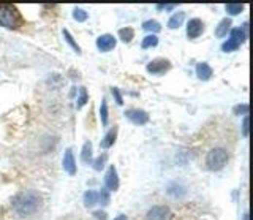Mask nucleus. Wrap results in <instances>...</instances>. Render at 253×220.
Listing matches in <instances>:
<instances>
[{
    "label": "nucleus",
    "instance_id": "nucleus-1",
    "mask_svg": "<svg viewBox=\"0 0 253 220\" xmlns=\"http://www.w3.org/2000/svg\"><path fill=\"white\" fill-rule=\"evenodd\" d=\"M43 197L36 190H21L11 198V209L19 219L34 217L41 209Z\"/></svg>",
    "mask_w": 253,
    "mask_h": 220
},
{
    "label": "nucleus",
    "instance_id": "nucleus-2",
    "mask_svg": "<svg viewBox=\"0 0 253 220\" xmlns=\"http://www.w3.org/2000/svg\"><path fill=\"white\" fill-rule=\"evenodd\" d=\"M228 160H230V155H228L226 149L214 147L206 155V168L209 171H220V169H223L226 166Z\"/></svg>",
    "mask_w": 253,
    "mask_h": 220
},
{
    "label": "nucleus",
    "instance_id": "nucleus-3",
    "mask_svg": "<svg viewBox=\"0 0 253 220\" xmlns=\"http://www.w3.org/2000/svg\"><path fill=\"white\" fill-rule=\"evenodd\" d=\"M22 18L13 5H0V26L6 29H16L21 26Z\"/></svg>",
    "mask_w": 253,
    "mask_h": 220
},
{
    "label": "nucleus",
    "instance_id": "nucleus-4",
    "mask_svg": "<svg viewBox=\"0 0 253 220\" xmlns=\"http://www.w3.org/2000/svg\"><path fill=\"white\" fill-rule=\"evenodd\" d=\"M173 212L166 204H155L145 212V220H171Z\"/></svg>",
    "mask_w": 253,
    "mask_h": 220
},
{
    "label": "nucleus",
    "instance_id": "nucleus-5",
    "mask_svg": "<svg viewBox=\"0 0 253 220\" xmlns=\"http://www.w3.org/2000/svg\"><path fill=\"white\" fill-rule=\"evenodd\" d=\"M171 68V62L168 59H155L147 64L145 67V70H147L150 74H157V76H160V74H164Z\"/></svg>",
    "mask_w": 253,
    "mask_h": 220
},
{
    "label": "nucleus",
    "instance_id": "nucleus-6",
    "mask_svg": "<svg viewBox=\"0 0 253 220\" xmlns=\"http://www.w3.org/2000/svg\"><path fill=\"white\" fill-rule=\"evenodd\" d=\"M125 117L128 119L130 122L135 125H144L149 122V114L144 110H138V108H131L125 111Z\"/></svg>",
    "mask_w": 253,
    "mask_h": 220
},
{
    "label": "nucleus",
    "instance_id": "nucleus-7",
    "mask_svg": "<svg viewBox=\"0 0 253 220\" xmlns=\"http://www.w3.org/2000/svg\"><path fill=\"white\" fill-rule=\"evenodd\" d=\"M119 185H120V182H119L117 169H116V166H109L105 176V188L108 192H116Z\"/></svg>",
    "mask_w": 253,
    "mask_h": 220
},
{
    "label": "nucleus",
    "instance_id": "nucleus-8",
    "mask_svg": "<svg viewBox=\"0 0 253 220\" xmlns=\"http://www.w3.org/2000/svg\"><path fill=\"white\" fill-rule=\"evenodd\" d=\"M204 32V22L198 18H193V19H190L188 24H187V37L188 38H198V37L202 35Z\"/></svg>",
    "mask_w": 253,
    "mask_h": 220
},
{
    "label": "nucleus",
    "instance_id": "nucleus-9",
    "mask_svg": "<svg viewBox=\"0 0 253 220\" xmlns=\"http://www.w3.org/2000/svg\"><path fill=\"white\" fill-rule=\"evenodd\" d=\"M62 166H63V171L70 176H74L78 173V166H76V160H74V155H73V150L72 149H67L65 154H63V160H62Z\"/></svg>",
    "mask_w": 253,
    "mask_h": 220
},
{
    "label": "nucleus",
    "instance_id": "nucleus-10",
    "mask_svg": "<svg viewBox=\"0 0 253 220\" xmlns=\"http://www.w3.org/2000/svg\"><path fill=\"white\" fill-rule=\"evenodd\" d=\"M117 45V40L114 38V35H109V34H105V35H100L97 38V48L100 49L101 53H108L114 49Z\"/></svg>",
    "mask_w": 253,
    "mask_h": 220
},
{
    "label": "nucleus",
    "instance_id": "nucleus-11",
    "mask_svg": "<svg viewBox=\"0 0 253 220\" xmlns=\"http://www.w3.org/2000/svg\"><path fill=\"white\" fill-rule=\"evenodd\" d=\"M166 193L169 195L171 198H176V200H181L187 195V187L182 184V182H171L166 187Z\"/></svg>",
    "mask_w": 253,
    "mask_h": 220
},
{
    "label": "nucleus",
    "instance_id": "nucleus-12",
    "mask_svg": "<svg viewBox=\"0 0 253 220\" xmlns=\"http://www.w3.org/2000/svg\"><path fill=\"white\" fill-rule=\"evenodd\" d=\"M196 76H198L201 81H209L214 76L212 67L206 64V62H199V64L196 65Z\"/></svg>",
    "mask_w": 253,
    "mask_h": 220
},
{
    "label": "nucleus",
    "instance_id": "nucleus-13",
    "mask_svg": "<svg viewBox=\"0 0 253 220\" xmlns=\"http://www.w3.org/2000/svg\"><path fill=\"white\" fill-rule=\"evenodd\" d=\"M231 19L230 18H225V19H221L220 24L215 29V37H218V38H223V37L228 35V32L231 30Z\"/></svg>",
    "mask_w": 253,
    "mask_h": 220
},
{
    "label": "nucleus",
    "instance_id": "nucleus-14",
    "mask_svg": "<svg viewBox=\"0 0 253 220\" xmlns=\"http://www.w3.org/2000/svg\"><path fill=\"white\" fill-rule=\"evenodd\" d=\"M116 136H117V127H114V128H111V130L105 135V138L101 140L100 146L103 147V149H109V147L112 146V144L116 143Z\"/></svg>",
    "mask_w": 253,
    "mask_h": 220
},
{
    "label": "nucleus",
    "instance_id": "nucleus-15",
    "mask_svg": "<svg viewBox=\"0 0 253 220\" xmlns=\"http://www.w3.org/2000/svg\"><path fill=\"white\" fill-rule=\"evenodd\" d=\"M183 19H185V13L183 11H177V13H174L173 16L169 18L168 21V27L169 29H179L182 24H183Z\"/></svg>",
    "mask_w": 253,
    "mask_h": 220
},
{
    "label": "nucleus",
    "instance_id": "nucleus-16",
    "mask_svg": "<svg viewBox=\"0 0 253 220\" xmlns=\"http://www.w3.org/2000/svg\"><path fill=\"white\" fill-rule=\"evenodd\" d=\"M247 37H249V35H247V34L244 32L242 27H236V29H231V30H230V38H231L233 41H236L239 46L242 45V43L247 40Z\"/></svg>",
    "mask_w": 253,
    "mask_h": 220
},
{
    "label": "nucleus",
    "instance_id": "nucleus-17",
    "mask_svg": "<svg viewBox=\"0 0 253 220\" xmlns=\"http://www.w3.org/2000/svg\"><path fill=\"white\" fill-rule=\"evenodd\" d=\"M82 201H84L86 207H93L95 204H98V192L87 190L84 195H82Z\"/></svg>",
    "mask_w": 253,
    "mask_h": 220
},
{
    "label": "nucleus",
    "instance_id": "nucleus-18",
    "mask_svg": "<svg viewBox=\"0 0 253 220\" xmlns=\"http://www.w3.org/2000/svg\"><path fill=\"white\" fill-rule=\"evenodd\" d=\"M81 160L84 162V163H90L92 162V143L90 141L84 143V146H82Z\"/></svg>",
    "mask_w": 253,
    "mask_h": 220
},
{
    "label": "nucleus",
    "instance_id": "nucleus-19",
    "mask_svg": "<svg viewBox=\"0 0 253 220\" xmlns=\"http://www.w3.org/2000/svg\"><path fill=\"white\" fill-rule=\"evenodd\" d=\"M119 38L122 40L124 43H130L133 38H135V30L131 27H124L119 30Z\"/></svg>",
    "mask_w": 253,
    "mask_h": 220
},
{
    "label": "nucleus",
    "instance_id": "nucleus-20",
    "mask_svg": "<svg viewBox=\"0 0 253 220\" xmlns=\"http://www.w3.org/2000/svg\"><path fill=\"white\" fill-rule=\"evenodd\" d=\"M143 29L144 30H149V32H152V35H155L157 32H160V30H162V26H160V22H158V21L149 19V21H145L143 24Z\"/></svg>",
    "mask_w": 253,
    "mask_h": 220
},
{
    "label": "nucleus",
    "instance_id": "nucleus-21",
    "mask_svg": "<svg viewBox=\"0 0 253 220\" xmlns=\"http://www.w3.org/2000/svg\"><path fill=\"white\" fill-rule=\"evenodd\" d=\"M158 45V37L157 35H147L143 38V43H141V48L143 49H147V48H155Z\"/></svg>",
    "mask_w": 253,
    "mask_h": 220
},
{
    "label": "nucleus",
    "instance_id": "nucleus-22",
    "mask_svg": "<svg viewBox=\"0 0 253 220\" xmlns=\"http://www.w3.org/2000/svg\"><path fill=\"white\" fill-rule=\"evenodd\" d=\"M226 13H230L231 16H237L244 11V5H239V3H228L226 7Z\"/></svg>",
    "mask_w": 253,
    "mask_h": 220
},
{
    "label": "nucleus",
    "instance_id": "nucleus-23",
    "mask_svg": "<svg viewBox=\"0 0 253 220\" xmlns=\"http://www.w3.org/2000/svg\"><path fill=\"white\" fill-rule=\"evenodd\" d=\"M106 160H108V155H106V154L98 155L97 159H95V160L92 162V165H93V169H95V171H101V169H103L105 165H106Z\"/></svg>",
    "mask_w": 253,
    "mask_h": 220
},
{
    "label": "nucleus",
    "instance_id": "nucleus-24",
    "mask_svg": "<svg viewBox=\"0 0 253 220\" xmlns=\"http://www.w3.org/2000/svg\"><path fill=\"white\" fill-rule=\"evenodd\" d=\"M63 37H65V40H67V43H68V45L73 48V51H74V53H78V54H81V48H79V45H78V43L74 41L73 35L70 34L67 29L63 30Z\"/></svg>",
    "mask_w": 253,
    "mask_h": 220
},
{
    "label": "nucleus",
    "instance_id": "nucleus-25",
    "mask_svg": "<svg viewBox=\"0 0 253 220\" xmlns=\"http://www.w3.org/2000/svg\"><path fill=\"white\" fill-rule=\"evenodd\" d=\"M111 201V192H108L106 188H101L98 192V204L101 206H108Z\"/></svg>",
    "mask_w": 253,
    "mask_h": 220
},
{
    "label": "nucleus",
    "instance_id": "nucleus-26",
    "mask_svg": "<svg viewBox=\"0 0 253 220\" xmlns=\"http://www.w3.org/2000/svg\"><path fill=\"white\" fill-rule=\"evenodd\" d=\"M73 18L78 22H86L87 18H89V13L86 10H82V8H74L73 10Z\"/></svg>",
    "mask_w": 253,
    "mask_h": 220
},
{
    "label": "nucleus",
    "instance_id": "nucleus-27",
    "mask_svg": "<svg viewBox=\"0 0 253 220\" xmlns=\"http://www.w3.org/2000/svg\"><path fill=\"white\" fill-rule=\"evenodd\" d=\"M236 49H239V45L236 41H233L231 38H228L223 45H221V51L223 53H233V51H236Z\"/></svg>",
    "mask_w": 253,
    "mask_h": 220
},
{
    "label": "nucleus",
    "instance_id": "nucleus-28",
    "mask_svg": "<svg viewBox=\"0 0 253 220\" xmlns=\"http://www.w3.org/2000/svg\"><path fill=\"white\" fill-rule=\"evenodd\" d=\"M108 103H106V100L103 98L101 100V106H100V119H101V124L106 125L108 124Z\"/></svg>",
    "mask_w": 253,
    "mask_h": 220
},
{
    "label": "nucleus",
    "instance_id": "nucleus-29",
    "mask_svg": "<svg viewBox=\"0 0 253 220\" xmlns=\"http://www.w3.org/2000/svg\"><path fill=\"white\" fill-rule=\"evenodd\" d=\"M86 103H87V91H86V87H81L79 97H78V108H82Z\"/></svg>",
    "mask_w": 253,
    "mask_h": 220
},
{
    "label": "nucleus",
    "instance_id": "nucleus-30",
    "mask_svg": "<svg viewBox=\"0 0 253 220\" xmlns=\"http://www.w3.org/2000/svg\"><path fill=\"white\" fill-rule=\"evenodd\" d=\"M234 114H237V116L244 114V116H247V114H249V105H247V103H242V105L234 106Z\"/></svg>",
    "mask_w": 253,
    "mask_h": 220
},
{
    "label": "nucleus",
    "instance_id": "nucleus-31",
    "mask_svg": "<svg viewBox=\"0 0 253 220\" xmlns=\"http://www.w3.org/2000/svg\"><path fill=\"white\" fill-rule=\"evenodd\" d=\"M249 116H244V121H242V136L244 138H249Z\"/></svg>",
    "mask_w": 253,
    "mask_h": 220
},
{
    "label": "nucleus",
    "instance_id": "nucleus-32",
    "mask_svg": "<svg viewBox=\"0 0 253 220\" xmlns=\"http://www.w3.org/2000/svg\"><path fill=\"white\" fill-rule=\"evenodd\" d=\"M112 97L116 98L117 105H124V98H122V95H120V92H119L117 87H112Z\"/></svg>",
    "mask_w": 253,
    "mask_h": 220
},
{
    "label": "nucleus",
    "instance_id": "nucleus-33",
    "mask_svg": "<svg viewBox=\"0 0 253 220\" xmlns=\"http://www.w3.org/2000/svg\"><path fill=\"white\" fill-rule=\"evenodd\" d=\"M93 217L97 220H106V212L105 211H95L93 212Z\"/></svg>",
    "mask_w": 253,
    "mask_h": 220
},
{
    "label": "nucleus",
    "instance_id": "nucleus-34",
    "mask_svg": "<svg viewBox=\"0 0 253 220\" xmlns=\"http://www.w3.org/2000/svg\"><path fill=\"white\" fill-rule=\"evenodd\" d=\"M114 220H128V217H126L125 214H119L117 217H114Z\"/></svg>",
    "mask_w": 253,
    "mask_h": 220
},
{
    "label": "nucleus",
    "instance_id": "nucleus-35",
    "mask_svg": "<svg viewBox=\"0 0 253 220\" xmlns=\"http://www.w3.org/2000/svg\"><path fill=\"white\" fill-rule=\"evenodd\" d=\"M242 220H249V212H245L242 216Z\"/></svg>",
    "mask_w": 253,
    "mask_h": 220
}]
</instances>
